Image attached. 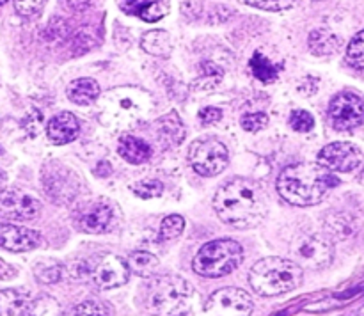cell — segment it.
Here are the masks:
<instances>
[{"label":"cell","instance_id":"obj_28","mask_svg":"<svg viewBox=\"0 0 364 316\" xmlns=\"http://www.w3.org/2000/svg\"><path fill=\"white\" fill-rule=\"evenodd\" d=\"M71 180H73V174L66 178V180H60V174H50V176L45 178L46 192L52 195L53 199H68L71 197V192H73V185H71Z\"/></svg>","mask_w":364,"mask_h":316},{"label":"cell","instance_id":"obj_23","mask_svg":"<svg viewBox=\"0 0 364 316\" xmlns=\"http://www.w3.org/2000/svg\"><path fill=\"white\" fill-rule=\"evenodd\" d=\"M128 266L130 272L137 273L139 277H151L159 268V259L148 251H137L128 258Z\"/></svg>","mask_w":364,"mask_h":316},{"label":"cell","instance_id":"obj_30","mask_svg":"<svg viewBox=\"0 0 364 316\" xmlns=\"http://www.w3.org/2000/svg\"><path fill=\"white\" fill-rule=\"evenodd\" d=\"M73 316H112V309L105 302L89 298L73 309Z\"/></svg>","mask_w":364,"mask_h":316},{"label":"cell","instance_id":"obj_38","mask_svg":"<svg viewBox=\"0 0 364 316\" xmlns=\"http://www.w3.org/2000/svg\"><path fill=\"white\" fill-rule=\"evenodd\" d=\"M220 117H223V110L217 107H205L199 110V121L203 124H215L217 121H220Z\"/></svg>","mask_w":364,"mask_h":316},{"label":"cell","instance_id":"obj_39","mask_svg":"<svg viewBox=\"0 0 364 316\" xmlns=\"http://www.w3.org/2000/svg\"><path fill=\"white\" fill-rule=\"evenodd\" d=\"M340 304V302L336 300V298H329V300H323V302H316V304H309L306 305V311H323V309H333L336 307V305Z\"/></svg>","mask_w":364,"mask_h":316},{"label":"cell","instance_id":"obj_2","mask_svg":"<svg viewBox=\"0 0 364 316\" xmlns=\"http://www.w3.org/2000/svg\"><path fill=\"white\" fill-rule=\"evenodd\" d=\"M338 180L320 163H291L277 178V192L284 201L295 206L318 205Z\"/></svg>","mask_w":364,"mask_h":316},{"label":"cell","instance_id":"obj_14","mask_svg":"<svg viewBox=\"0 0 364 316\" xmlns=\"http://www.w3.org/2000/svg\"><path fill=\"white\" fill-rule=\"evenodd\" d=\"M41 244V236L28 227L0 224V247L11 252H27Z\"/></svg>","mask_w":364,"mask_h":316},{"label":"cell","instance_id":"obj_31","mask_svg":"<svg viewBox=\"0 0 364 316\" xmlns=\"http://www.w3.org/2000/svg\"><path fill=\"white\" fill-rule=\"evenodd\" d=\"M347 59L355 70H364V31L358 32L348 43Z\"/></svg>","mask_w":364,"mask_h":316},{"label":"cell","instance_id":"obj_26","mask_svg":"<svg viewBox=\"0 0 364 316\" xmlns=\"http://www.w3.org/2000/svg\"><path fill=\"white\" fill-rule=\"evenodd\" d=\"M23 316H64V312L55 298L48 297V295H41V297L28 304Z\"/></svg>","mask_w":364,"mask_h":316},{"label":"cell","instance_id":"obj_40","mask_svg":"<svg viewBox=\"0 0 364 316\" xmlns=\"http://www.w3.org/2000/svg\"><path fill=\"white\" fill-rule=\"evenodd\" d=\"M16 277V268L0 259V280H11Z\"/></svg>","mask_w":364,"mask_h":316},{"label":"cell","instance_id":"obj_15","mask_svg":"<svg viewBox=\"0 0 364 316\" xmlns=\"http://www.w3.org/2000/svg\"><path fill=\"white\" fill-rule=\"evenodd\" d=\"M78 131H80V124H78V119L75 117V114L71 112L57 114L46 124V135L57 146L73 142L78 137Z\"/></svg>","mask_w":364,"mask_h":316},{"label":"cell","instance_id":"obj_13","mask_svg":"<svg viewBox=\"0 0 364 316\" xmlns=\"http://www.w3.org/2000/svg\"><path fill=\"white\" fill-rule=\"evenodd\" d=\"M141 112V105L132 96L123 94V92H110L103 105L102 117L103 123L110 124V126H128L134 123Z\"/></svg>","mask_w":364,"mask_h":316},{"label":"cell","instance_id":"obj_33","mask_svg":"<svg viewBox=\"0 0 364 316\" xmlns=\"http://www.w3.org/2000/svg\"><path fill=\"white\" fill-rule=\"evenodd\" d=\"M290 126L295 131L306 134V131H311L315 128V117L308 110H294L290 116Z\"/></svg>","mask_w":364,"mask_h":316},{"label":"cell","instance_id":"obj_44","mask_svg":"<svg viewBox=\"0 0 364 316\" xmlns=\"http://www.w3.org/2000/svg\"><path fill=\"white\" fill-rule=\"evenodd\" d=\"M6 2H7V0H0V6H4Z\"/></svg>","mask_w":364,"mask_h":316},{"label":"cell","instance_id":"obj_5","mask_svg":"<svg viewBox=\"0 0 364 316\" xmlns=\"http://www.w3.org/2000/svg\"><path fill=\"white\" fill-rule=\"evenodd\" d=\"M244 259V249L238 241L223 238V240H213L203 245L196 254L192 268L198 276L210 277H223L231 273L240 266Z\"/></svg>","mask_w":364,"mask_h":316},{"label":"cell","instance_id":"obj_19","mask_svg":"<svg viewBox=\"0 0 364 316\" xmlns=\"http://www.w3.org/2000/svg\"><path fill=\"white\" fill-rule=\"evenodd\" d=\"M100 85L95 78H77L68 87V98L77 105H91L98 99Z\"/></svg>","mask_w":364,"mask_h":316},{"label":"cell","instance_id":"obj_35","mask_svg":"<svg viewBox=\"0 0 364 316\" xmlns=\"http://www.w3.org/2000/svg\"><path fill=\"white\" fill-rule=\"evenodd\" d=\"M13 4L21 16H36L45 6V0H13Z\"/></svg>","mask_w":364,"mask_h":316},{"label":"cell","instance_id":"obj_3","mask_svg":"<svg viewBox=\"0 0 364 316\" xmlns=\"http://www.w3.org/2000/svg\"><path fill=\"white\" fill-rule=\"evenodd\" d=\"M302 277V266L294 259L263 258L252 265L249 283L258 295L277 297L301 286Z\"/></svg>","mask_w":364,"mask_h":316},{"label":"cell","instance_id":"obj_43","mask_svg":"<svg viewBox=\"0 0 364 316\" xmlns=\"http://www.w3.org/2000/svg\"><path fill=\"white\" fill-rule=\"evenodd\" d=\"M4 180H6V174H4V173H2V170H0V183H2V181H4Z\"/></svg>","mask_w":364,"mask_h":316},{"label":"cell","instance_id":"obj_32","mask_svg":"<svg viewBox=\"0 0 364 316\" xmlns=\"http://www.w3.org/2000/svg\"><path fill=\"white\" fill-rule=\"evenodd\" d=\"M132 192L141 199H155L162 195L164 185L159 180H142L132 185Z\"/></svg>","mask_w":364,"mask_h":316},{"label":"cell","instance_id":"obj_7","mask_svg":"<svg viewBox=\"0 0 364 316\" xmlns=\"http://www.w3.org/2000/svg\"><path fill=\"white\" fill-rule=\"evenodd\" d=\"M188 162L192 169L201 176H217L228 167L230 153L226 146L217 138H205L192 144Z\"/></svg>","mask_w":364,"mask_h":316},{"label":"cell","instance_id":"obj_29","mask_svg":"<svg viewBox=\"0 0 364 316\" xmlns=\"http://www.w3.org/2000/svg\"><path fill=\"white\" fill-rule=\"evenodd\" d=\"M185 229V220L181 215H169L162 220L160 226V240L171 241L180 236Z\"/></svg>","mask_w":364,"mask_h":316},{"label":"cell","instance_id":"obj_6","mask_svg":"<svg viewBox=\"0 0 364 316\" xmlns=\"http://www.w3.org/2000/svg\"><path fill=\"white\" fill-rule=\"evenodd\" d=\"M290 254L295 263L313 270H322L331 265L334 256V247L331 240L318 233H304L297 236L291 244Z\"/></svg>","mask_w":364,"mask_h":316},{"label":"cell","instance_id":"obj_34","mask_svg":"<svg viewBox=\"0 0 364 316\" xmlns=\"http://www.w3.org/2000/svg\"><path fill=\"white\" fill-rule=\"evenodd\" d=\"M242 128L245 131H259L269 124V116L263 112H252V114H245L242 117Z\"/></svg>","mask_w":364,"mask_h":316},{"label":"cell","instance_id":"obj_25","mask_svg":"<svg viewBox=\"0 0 364 316\" xmlns=\"http://www.w3.org/2000/svg\"><path fill=\"white\" fill-rule=\"evenodd\" d=\"M27 304V293L20 290H0V316H16Z\"/></svg>","mask_w":364,"mask_h":316},{"label":"cell","instance_id":"obj_24","mask_svg":"<svg viewBox=\"0 0 364 316\" xmlns=\"http://www.w3.org/2000/svg\"><path fill=\"white\" fill-rule=\"evenodd\" d=\"M249 66H251L252 75H255L258 80L265 82V84L276 80L277 75H279V70H281V66H277V64H274L272 60L267 59L262 52H255V55L251 57V62H249Z\"/></svg>","mask_w":364,"mask_h":316},{"label":"cell","instance_id":"obj_22","mask_svg":"<svg viewBox=\"0 0 364 316\" xmlns=\"http://www.w3.org/2000/svg\"><path fill=\"white\" fill-rule=\"evenodd\" d=\"M141 46L155 57H167L171 53V38L166 31L159 28V31H148L142 34Z\"/></svg>","mask_w":364,"mask_h":316},{"label":"cell","instance_id":"obj_12","mask_svg":"<svg viewBox=\"0 0 364 316\" xmlns=\"http://www.w3.org/2000/svg\"><path fill=\"white\" fill-rule=\"evenodd\" d=\"M41 209L36 197L21 192L18 188H4L0 190V217L11 220H31Z\"/></svg>","mask_w":364,"mask_h":316},{"label":"cell","instance_id":"obj_41","mask_svg":"<svg viewBox=\"0 0 364 316\" xmlns=\"http://www.w3.org/2000/svg\"><path fill=\"white\" fill-rule=\"evenodd\" d=\"M89 2H91V0H66L68 7L73 11H84L85 7L89 6Z\"/></svg>","mask_w":364,"mask_h":316},{"label":"cell","instance_id":"obj_18","mask_svg":"<svg viewBox=\"0 0 364 316\" xmlns=\"http://www.w3.org/2000/svg\"><path fill=\"white\" fill-rule=\"evenodd\" d=\"M117 153L123 156L127 162L135 163H144L151 158V146L144 142L142 138L134 137V135H124L119 138V146H117Z\"/></svg>","mask_w":364,"mask_h":316},{"label":"cell","instance_id":"obj_37","mask_svg":"<svg viewBox=\"0 0 364 316\" xmlns=\"http://www.w3.org/2000/svg\"><path fill=\"white\" fill-rule=\"evenodd\" d=\"M41 124H43V116L38 112V110H34V112H31L28 116H25V119H23L25 131H27L28 135L38 134L39 128H41Z\"/></svg>","mask_w":364,"mask_h":316},{"label":"cell","instance_id":"obj_8","mask_svg":"<svg viewBox=\"0 0 364 316\" xmlns=\"http://www.w3.org/2000/svg\"><path fill=\"white\" fill-rule=\"evenodd\" d=\"M89 261V280L100 290L123 286L130 277V266L124 259L114 254L95 256Z\"/></svg>","mask_w":364,"mask_h":316},{"label":"cell","instance_id":"obj_36","mask_svg":"<svg viewBox=\"0 0 364 316\" xmlns=\"http://www.w3.org/2000/svg\"><path fill=\"white\" fill-rule=\"evenodd\" d=\"M245 2L263 11H283L294 6L295 0H245Z\"/></svg>","mask_w":364,"mask_h":316},{"label":"cell","instance_id":"obj_45","mask_svg":"<svg viewBox=\"0 0 364 316\" xmlns=\"http://www.w3.org/2000/svg\"><path fill=\"white\" fill-rule=\"evenodd\" d=\"M0 155H2V148H0Z\"/></svg>","mask_w":364,"mask_h":316},{"label":"cell","instance_id":"obj_11","mask_svg":"<svg viewBox=\"0 0 364 316\" xmlns=\"http://www.w3.org/2000/svg\"><path fill=\"white\" fill-rule=\"evenodd\" d=\"M318 163L334 173H352L363 163V153L352 142H333L320 149Z\"/></svg>","mask_w":364,"mask_h":316},{"label":"cell","instance_id":"obj_17","mask_svg":"<svg viewBox=\"0 0 364 316\" xmlns=\"http://www.w3.org/2000/svg\"><path fill=\"white\" fill-rule=\"evenodd\" d=\"M112 206L105 201H96L82 215V227L87 233H105L112 222Z\"/></svg>","mask_w":364,"mask_h":316},{"label":"cell","instance_id":"obj_4","mask_svg":"<svg viewBox=\"0 0 364 316\" xmlns=\"http://www.w3.org/2000/svg\"><path fill=\"white\" fill-rule=\"evenodd\" d=\"M194 302V288L180 276H159L148 290L149 309L156 316H181Z\"/></svg>","mask_w":364,"mask_h":316},{"label":"cell","instance_id":"obj_9","mask_svg":"<svg viewBox=\"0 0 364 316\" xmlns=\"http://www.w3.org/2000/svg\"><path fill=\"white\" fill-rule=\"evenodd\" d=\"M252 298L240 288L217 290L205 305L206 316H251Z\"/></svg>","mask_w":364,"mask_h":316},{"label":"cell","instance_id":"obj_27","mask_svg":"<svg viewBox=\"0 0 364 316\" xmlns=\"http://www.w3.org/2000/svg\"><path fill=\"white\" fill-rule=\"evenodd\" d=\"M64 266L53 259H45V261L36 263L34 276L39 283L43 284H55L63 279Z\"/></svg>","mask_w":364,"mask_h":316},{"label":"cell","instance_id":"obj_20","mask_svg":"<svg viewBox=\"0 0 364 316\" xmlns=\"http://www.w3.org/2000/svg\"><path fill=\"white\" fill-rule=\"evenodd\" d=\"M341 39L327 28H316L309 34V50L315 55H333L340 48Z\"/></svg>","mask_w":364,"mask_h":316},{"label":"cell","instance_id":"obj_16","mask_svg":"<svg viewBox=\"0 0 364 316\" xmlns=\"http://www.w3.org/2000/svg\"><path fill=\"white\" fill-rule=\"evenodd\" d=\"M121 11L144 21H159L169 13V0H119Z\"/></svg>","mask_w":364,"mask_h":316},{"label":"cell","instance_id":"obj_21","mask_svg":"<svg viewBox=\"0 0 364 316\" xmlns=\"http://www.w3.org/2000/svg\"><path fill=\"white\" fill-rule=\"evenodd\" d=\"M156 128H159V135L167 146H178L185 138V128L181 124L180 117L176 116V112L167 114L166 117L156 123Z\"/></svg>","mask_w":364,"mask_h":316},{"label":"cell","instance_id":"obj_10","mask_svg":"<svg viewBox=\"0 0 364 316\" xmlns=\"http://www.w3.org/2000/svg\"><path fill=\"white\" fill-rule=\"evenodd\" d=\"M331 123L336 130L348 131L364 123V99L350 91L334 96L329 105Z\"/></svg>","mask_w":364,"mask_h":316},{"label":"cell","instance_id":"obj_1","mask_svg":"<svg viewBox=\"0 0 364 316\" xmlns=\"http://www.w3.org/2000/svg\"><path fill=\"white\" fill-rule=\"evenodd\" d=\"M213 209L228 226L249 229L265 220L269 213V199L256 181L235 178L217 190Z\"/></svg>","mask_w":364,"mask_h":316},{"label":"cell","instance_id":"obj_42","mask_svg":"<svg viewBox=\"0 0 364 316\" xmlns=\"http://www.w3.org/2000/svg\"><path fill=\"white\" fill-rule=\"evenodd\" d=\"M109 173H112V167L109 162H102L96 167V174H100V176H109Z\"/></svg>","mask_w":364,"mask_h":316}]
</instances>
